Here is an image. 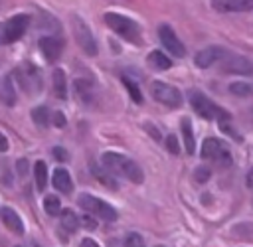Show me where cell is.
Instances as JSON below:
<instances>
[{
	"instance_id": "6da1fadb",
	"label": "cell",
	"mask_w": 253,
	"mask_h": 247,
	"mask_svg": "<svg viewBox=\"0 0 253 247\" xmlns=\"http://www.w3.org/2000/svg\"><path fill=\"white\" fill-rule=\"evenodd\" d=\"M101 164L115 176H123L132 184H142L144 180V172L142 168L128 156L119 154V152H103L101 156Z\"/></svg>"
},
{
	"instance_id": "7a4b0ae2",
	"label": "cell",
	"mask_w": 253,
	"mask_h": 247,
	"mask_svg": "<svg viewBox=\"0 0 253 247\" xmlns=\"http://www.w3.org/2000/svg\"><path fill=\"white\" fill-rule=\"evenodd\" d=\"M190 105H192V109L202 117V119H206V121H217V123H225V121H229L231 117H229V113L225 111V109H221V107H217L211 99H208L202 91H190Z\"/></svg>"
},
{
	"instance_id": "3957f363",
	"label": "cell",
	"mask_w": 253,
	"mask_h": 247,
	"mask_svg": "<svg viewBox=\"0 0 253 247\" xmlns=\"http://www.w3.org/2000/svg\"><path fill=\"white\" fill-rule=\"evenodd\" d=\"M12 79L24 89L28 95H38L42 91V73L34 63H22L12 69Z\"/></svg>"
},
{
	"instance_id": "277c9868",
	"label": "cell",
	"mask_w": 253,
	"mask_h": 247,
	"mask_svg": "<svg viewBox=\"0 0 253 247\" xmlns=\"http://www.w3.org/2000/svg\"><path fill=\"white\" fill-rule=\"evenodd\" d=\"M103 18H105V24L115 34L125 38L126 41H138L140 40V26L134 20H130L128 16H123L119 12H107Z\"/></svg>"
},
{
	"instance_id": "5b68a950",
	"label": "cell",
	"mask_w": 253,
	"mask_h": 247,
	"mask_svg": "<svg viewBox=\"0 0 253 247\" xmlns=\"http://www.w3.org/2000/svg\"><path fill=\"white\" fill-rule=\"evenodd\" d=\"M77 204H79L81 209H85L87 213H91V215H95V217H99L103 221H115L119 217L117 209L111 204H107L101 198H95L91 194H79Z\"/></svg>"
},
{
	"instance_id": "8992f818",
	"label": "cell",
	"mask_w": 253,
	"mask_h": 247,
	"mask_svg": "<svg viewBox=\"0 0 253 247\" xmlns=\"http://www.w3.org/2000/svg\"><path fill=\"white\" fill-rule=\"evenodd\" d=\"M200 154H202L204 160L215 162L219 166H229L231 164V152H229L227 144L219 138H213V136H208L202 142V152Z\"/></svg>"
},
{
	"instance_id": "52a82bcc",
	"label": "cell",
	"mask_w": 253,
	"mask_h": 247,
	"mask_svg": "<svg viewBox=\"0 0 253 247\" xmlns=\"http://www.w3.org/2000/svg\"><path fill=\"white\" fill-rule=\"evenodd\" d=\"M71 26H73L75 41H77V45L81 47V51H83L85 55H97V53H99V47H97V41H95V36H93V32H91V28L85 24V20L79 18V16H73Z\"/></svg>"
},
{
	"instance_id": "ba28073f",
	"label": "cell",
	"mask_w": 253,
	"mask_h": 247,
	"mask_svg": "<svg viewBox=\"0 0 253 247\" xmlns=\"http://www.w3.org/2000/svg\"><path fill=\"white\" fill-rule=\"evenodd\" d=\"M150 93H152V97H154L158 103H162V105H166V107H170V109H178V107L182 105V93H180V89H176V87L170 85V83L152 81V83H150Z\"/></svg>"
},
{
	"instance_id": "9c48e42d",
	"label": "cell",
	"mask_w": 253,
	"mask_h": 247,
	"mask_svg": "<svg viewBox=\"0 0 253 247\" xmlns=\"http://www.w3.org/2000/svg\"><path fill=\"white\" fill-rule=\"evenodd\" d=\"M28 28H30V16L28 14H16L12 18H8L2 24V43H12V41L20 40Z\"/></svg>"
},
{
	"instance_id": "30bf717a",
	"label": "cell",
	"mask_w": 253,
	"mask_h": 247,
	"mask_svg": "<svg viewBox=\"0 0 253 247\" xmlns=\"http://www.w3.org/2000/svg\"><path fill=\"white\" fill-rule=\"evenodd\" d=\"M158 38H160L164 49L170 51L174 57H184V55H186L184 43L180 41V38L176 36V32H174L168 24H160V26H158Z\"/></svg>"
},
{
	"instance_id": "8fae6325",
	"label": "cell",
	"mask_w": 253,
	"mask_h": 247,
	"mask_svg": "<svg viewBox=\"0 0 253 247\" xmlns=\"http://www.w3.org/2000/svg\"><path fill=\"white\" fill-rule=\"evenodd\" d=\"M227 53H229V51H227L225 47H221V45H208V47H204V49H200V51L196 53L194 63H196L200 69H208V67H211L213 63H219Z\"/></svg>"
},
{
	"instance_id": "7c38bea8",
	"label": "cell",
	"mask_w": 253,
	"mask_h": 247,
	"mask_svg": "<svg viewBox=\"0 0 253 247\" xmlns=\"http://www.w3.org/2000/svg\"><path fill=\"white\" fill-rule=\"evenodd\" d=\"M221 71L225 73H237V75H251L253 73V63L243 57V55H235V53H227L221 61Z\"/></svg>"
},
{
	"instance_id": "4fadbf2b",
	"label": "cell",
	"mask_w": 253,
	"mask_h": 247,
	"mask_svg": "<svg viewBox=\"0 0 253 247\" xmlns=\"http://www.w3.org/2000/svg\"><path fill=\"white\" fill-rule=\"evenodd\" d=\"M38 45H40L42 55L49 63H55L61 57V51H63V40L61 38H57V36H43V38H40Z\"/></svg>"
},
{
	"instance_id": "5bb4252c",
	"label": "cell",
	"mask_w": 253,
	"mask_h": 247,
	"mask_svg": "<svg viewBox=\"0 0 253 247\" xmlns=\"http://www.w3.org/2000/svg\"><path fill=\"white\" fill-rule=\"evenodd\" d=\"M215 12H251L253 0H210Z\"/></svg>"
},
{
	"instance_id": "9a60e30c",
	"label": "cell",
	"mask_w": 253,
	"mask_h": 247,
	"mask_svg": "<svg viewBox=\"0 0 253 247\" xmlns=\"http://www.w3.org/2000/svg\"><path fill=\"white\" fill-rule=\"evenodd\" d=\"M0 219H2V223L10 229V231H14L16 235H22L24 233V221H22V217L16 213V209H12V207H2L0 209Z\"/></svg>"
},
{
	"instance_id": "2e32d148",
	"label": "cell",
	"mask_w": 253,
	"mask_h": 247,
	"mask_svg": "<svg viewBox=\"0 0 253 247\" xmlns=\"http://www.w3.org/2000/svg\"><path fill=\"white\" fill-rule=\"evenodd\" d=\"M51 184L57 192L61 194H71L73 192V182H71V174L65 170V168H55L53 174H51Z\"/></svg>"
},
{
	"instance_id": "e0dca14e",
	"label": "cell",
	"mask_w": 253,
	"mask_h": 247,
	"mask_svg": "<svg viewBox=\"0 0 253 247\" xmlns=\"http://www.w3.org/2000/svg\"><path fill=\"white\" fill-rule=\"evenodd\" d=\"M0 101L6 105V107H14L16 105V85H14V79L12 75H4L2 81H0Z\"/></svg>"
},
{
	"instance_id": "ac0fdd59",
	"label": "cell",
	"mask_w": 253,
	"mask_h": 247,
	"mask_svg": "<svg viewBox=\"0 0 253 247\" xmlns=\"http://www.w3.org/2000/svg\"><path fill=\"white\" fill-rule=\"evenodd\" d=\"M146 63H148V67H152L156 71H166V69L172 67V59L160 49H152L146 57Z\"/></svg>"
},
{
	"instance_id": "d6986e66",
	"label": "cell",
	"mask_w": 253,
	"mask_h": 247,
	"mask_svg": "<svg viewBox=\"0 0 253 247\" xmlns=\"http://www.w3.org/2000/svg\"><path fill=\"white\" fill-rule=\"evenodd\" d=\"M51 83H53V93H55V97L57 99H61V101H65L67 99V79H65V73H63V69H53V73H51Z\"/></svg>"
},
{
	"instance_id": "ffe728a7",
	"label": "cell",
	"mask_w": 253,
	"mask_h": 247,
	"mask_svg": "<svg viewBox=\"0 0 253 247\" xmlns=\"http://www.w3.org/2000/svg\"><path fill=\"white\" fill-rule=\"evenodd\" d=\"M180 130H182V138H184V148L188 154L196 152V142H194V130H192V123L188 117H184L180 121Z\"/></svg>"
},
{
	"instance_id": "44dd1931",
	"label": "cell",
	"mask_w": 253,
	"mask_h": 247,
	"mask_svg": "<svg viewBox=\"0 0 253 247\" xmlns=\"http://www.w3.org/2000/svg\"><path fill=\"white\" fill-rule=\"evenodd\" d=\"M91 172H93V176L105 186V188H111V190H117L119 188V184H117V180L113 178V174L101 164V166H97V164H91Z\"/></svg>"
},
{
	"instance_id": "7402d4cb",
	"label": "cell",
	"mask_w": 253,
	"mask_h": 247,
	"mask_svg": "<svg viewBox=\"0 0 253 247\" xmlns=\"http://www.w3.org/2000/svg\"><path fill=\"white\" fill-rule=\"evenodd\" d=\"M61 229L65 231V233H75L77 231V227L81 225V221H79V217L75 215V211L73 209H63L61 211Z\"/></svg>"
},
{
	"instance_id": "603a6c76",
	"label": "cell",
	"mask_w": 253,
	"mask_h": 247,
	"mask_svg": "<svg viewBox=\"0 0 253 247\" xmlns=\"http://www.w3.org/2000/svg\"><path fill=\"white\" fill-rule=\"evenodd\" d=\"M73 87H75V93L77 97L83 101V103H89L93 99V83L87 81V79H75L73 81Z\"/></svg>"
},
{
	"instance_id": "cb8c5ba5",
	"label": "cell",
	"mask_w": 253,
	"mask_h": 247,
	"mask_svg": "<svg viewBox=\"0 0 253 247\" xmlns=\"http://www.w3.org/2000/svg\"><path fill=\"white\" fill-rule=\"evenodd\" d=\"M34 180H36L38 192H43L45 190V184H47V166H45L43 160H38L34 164Z\"/></svg>"
},
{
	"instance_id": "d4e9b609",
	"label": "cell",
	"mask_w": 253,
	"mask_h": 247,
	"mask_svg": "<svg viewBox=\"0 0 253 247\" xmlns=\"http://www.w3.org/2000/svg\"><path fill=\"white\" fill-rule=\"evenodd\" d=\"M30 115H32V121H34L38 126H47V124L51 123V117H53V115H49V109L43 107V105L34 107Z\"/></svg>"
},
{
	"instance_id": "484cf974",
	"label": "cell",
	"mask_w": 253,
	"mask_h": 247,
	"mask_svg": "<svg viewBox=\"0 0 253 247\" xmlns=\"http://www.w3.org/2000/svg\"><path fill=\"white\" fill-rule=\"evenodd\" d=\"M43 209H45V213L47 215H51V217H55V215H61V202H59V198L57 196H45L43 198Z\"/></svg>"
},
{
	"instance_id": "4316f807",
	"label": "cell",
	"mask_w": 253,
	"mask_h": 247,
	"mask_svg": "<svg viewBox=\"0 0 253 247\" xmlns=\"http://www.w3.org/2000/svg\"><path fill=\"white\" fill-rule=\"evenodd\" d=\"M229 93L237 95V97H249L253 93V85L245 83V81H235V83L229 85Z\"/></svg>"
},
{
	"instance_id": "83f0119b",
	"label": "cell",
	"mask_w": 253,
	"mask_h": 247,
	"mask_svg": "<svg viewBox=\"0 0 253 247\" xmlns=\"http://www.w3.org/2000/svg\"><path fill=\"white\" fill-rule=\"evenodd\" d=\"M123 83H125V87H126V91H128V95H130V99L136 103V105H140L142 103V93H140V89H138V85L130 79V77H123Z\"/></svg>"
},
{
	"instance_id": "f1b7e54d",
	"label": "cell",
	"mask_w": 253,
	"mask_h": 247,
	"mask_svg": "<svg viewBox=\"0 0 253 247\" xmlns=\"http://www.w3.org/2000/svg\"><path fill=\"white\" fill-rule=\"evenodd\" d=\"M125 247H146V245H144V239L140 233L130 231L125 235Z\"/></svg>"
},
{
	"instance_id": "f546056e",
	"label": "cell",
	"mask_w": 253,
	"mask_h": 247,
	"mask_svg": "<svg viewBox=\"0 0 253 247\" xmlns=\"http://www.w3.org/2000/svg\"><path fill=\"white\" fill-rule=\"evenodd\" d=\"M210 176H211V170L208 166H198L196 172H194V178H196L198 184H206L210 180Z\"/></svg>"
},
{
	"instance_id": "4dcf8cb0",
	"label": "cell",
	"mask_w": 253,
	"mask_h": 247,
	"mask_svg": "<svg viewBox=\"0 0 253 247\" xmlns=\"http://www.w3.org/2000/svg\"><path fill=\"white\" fill-rule=\"evenodd\" d=\"M79 221H81V225H83L85 229H95V227H97V217H95V215H91V213L81 215V217H79Z\"/></svg>"
},
{
	"instance_id": "1f68e13d",
	"label": "cell",
	"mask_w": 253,
	"mask_h": 247,
	"mask_svg": "<svg viewBox=\"0 0 253 247\" xmlns=\"http://www.w3.org/2000/svg\"><path fill=\"white\" fill-rule=\"evenodd\" d=\"M166 148H168V152H172V154H178V152H180V144H178V138H176L174 134H168V136H166Z\"/></svg>"
},
{
	"instance_id": "d6a6232c",
	"label": "cell",
	"mask_w": 253,
	"mask_h": 247,
	"mask_svg": "<svg viewBox=\"0 0 253 247\" xmlns=\"http://www.w3.org/2000/svg\"><path fill=\"white\" fill-rule=\"evenodd\" d=\"M51 154H53V158L59 160V162H65V160L69 158V154H67V150H65L63 146H53V148H51Z\"/></svg>"
},
{
	"instance_id": "836d02e7",
	"label": "cell",
	"mask_w": 253,
	"mask_h": 247,
	"mask_svg": "<svg viewBox=\"0 0 253 247\" xmlns=\"http://www.w3.org/2000/svg\"><path fill=\"white\" fill-rule=\"evenodd\" d=\"M219 126H221V130H223V132H227V134H231V136H233L235 140H241V136H239V134L235 132V128H233V126L229 124V121H225V123H219Z\"/></svg>"
},
{
	"instance_id": "e575fe53",
	"label": "cell",
	"mask_w": 253,
	"mask_h": 247,
	"mask_svg": "<svg viewBox=\"0 0 253 247\" xmlns=\"http://www.w3.org/2000/svg\"><path fill=\"white\" fill-rule=\"evenodd\" d=\"M16 172H18V176H26L28 174V160L26 158H20L18 162H16Z\"/></svg>"
},
{
	"instance_id": "d590c367",
	"label": "cell",
	"mask_w": 253,
	"mask_h": 247,
	"mask_svg": "<svg viewBox=\"0 0 253 247\" xmlns=\"http://www.w3.org/2000/svg\"><path fill=\"white\" fill-rule=\"evenodd\" d=\"M51 119H53V124H55V126H59V128H61V126H65V123H67V121H65V115H63L61 111H55Z\"/></svg>"
},
{
	"instance_id": "8d00e7d4",
	"label": "cell",
	"mask_w": 253,
	"mask_h": 247,
	"mask_svg": "<svg viewBox=\"0 0 253 247\" xmlns=\"http://www.w3.org/2000/svg\"><path fill=\"white\" fill-rule=\"evenodd\" d=\"M81 247H101L95 239H91V237H83L81 239Z\"/></svg>"
},
{
	"instance_id": "74e56055",
	"label": "cell",
	"mask_w": 253,
	"mask_h": 247,
	"mask_svg": "<svg viewBox=\"0 0 253 247\" xmlns=\"http://www.w3.org/2000/svg\"><path fill=\"white\" fill-rule=\"evenodd\" d=\"M8 146H10V144H8V138L0 132V152H6V150H8Z\"/></svg>"
},
{
	"instance_id": "f35d334b",
	"label": "cell",
	"mask_w": 253,
	"mask_h": 247,
	"mask_svg": "<svg viewBox=\"0 0 253 247\" xmlns=\"http://www.w3.org/2000/svg\"><path fill=\"white\" fill-rule=\"evenodd\" d=\"M247 186H253V168H251L249 174H247Z\"/></svg>"
},
{
	"instance_id": "ab89813d",
	"label": "cell",
	"mask_w": 253,
	"mask_h": 247,
	"mask_svg": "<svg viewBox=\"0 0 253 247\" xmlns=\"http://www.w3.org/2000/svg\"><path fill=\"white\" fill-rule=\"evenodd\" d=\"M0 43H2V24H0Z\"/></svg>"
},
{
	"instance_id": "60d3db41",
	"label": "cell",
	"mask_w": 253,
	"mask_h": 247,
	"mask_svg": "<svg viewBox=\"0 0 253 247\" xmlns=\"http://www.w3.org/2000/svg\"><path fill=\"white\" fill-rule=\"evenodd\" d=\"M16 247H24V245H16Z\"/></svg>"
}]
</instances>
